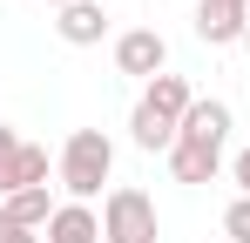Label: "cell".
Wrapping results in <instances>:
<instances>
[{"label":"cell","instance_id":"6","mask_svg":"<svg viewBox=\"0 0 250 243\" xmlns=\"http://www.w3.org/2000/svg\"><path fill=\"white\" fill-rule=\"evenodd\" d=\"M54 34L68 40V47H95V40L108 34V14H102V0H75V7H61V14H54Z\"/></svg>","mask_w":250,"mask_h":243},{"label":"cell","instance_id":"17","mask_svg":"<svg viewBox=\"0 0 250 243\" xmlns=\"http://www.w3.org/2000/svg\"><path fill=\"white\" fill-rule=\"evenodd\" d=\"M230 7H250V0H230Z\"/></svg>","mask_w":250,"mask_h":243},{"label":"cell","instance_id":"3","mask_svg":"<svg viewBox=\"0 0 250 243\" xmlns=\"http://www.w3.org/2000/svg\"><path fill=\"white\" fill-rule=\"evenodd\" d=\"M115 68L149 88L156 75H169V40L156 27H128V34H115Z\"/></svg>","mask_w":250,"mask_h":243},{"label":"cell","instance_id":"1","mask_svg":"<svg viewBox=\"0 0 250 243\" xmlns=\"http://www.w3.org/2000/svg\"><path fill=\"white\" fill-rule=\"evenodd\" d=\"M54 176H61L68 202H95L102 182L115 176V142H108L102 128H75V135L61 142V156H54Z\"/></svg>","mask_w":250,"mask_h":243},{"label":"cell","instance_id":"12","mask_svg":"<svg viewBox=\"0 0 250 243\" xmlns=\"http://www.w3.org/2000/svg\"><path fill=\"white\" fill-rule=\"evenodd\" d=\"M223 243H250V196H237L223 209Z\"/></svg>","mask_w":250,"mask_h":243},{"label":"cell","instance_id":"10","mask_svg":"<svg viewBox=\"0 0 250 243\" xmlns=\"http://www.w3.org/2000/svg\"><path fill=\"white\" fill-rule=\"evenodd\" d=\"M128 142H135V149H149V156H156V149H176V122L169 115H156V108H149V101H135V108H128Z\"/></svg>","mask_w":250,"mask_h":243},{"label":"cell","instance_id":"16","mask_svg":"<svg viewBox=\"0 0 250 243\" xmlns=\"http://www.w3.org/2000/svg\"><path fill=\"white\" fill-rule=\"evenodd\" d=\"M47 7H54V14H61V7H75V0H47Z\"/></svg>","mask_w":250,"mask_h":243},{"label":"cell","instance_id":"9","mask_svg":"<svg viewBox=\"0 0 250 243\" xmlns=\"http://www.w3.org/2000/svg\"><path fill=\"white\" fill-rule=\"evenodd\" d=\"M142 101H149L156 115H169V122H176V128H183V115L196 108V88H189V81H183V75H156V81H149V88H142Z\"/></svg>","mask_w":250,"mask_h":243},{"label":"cell","instance_id":"8","mask_svg":"<svg viewBox=\"0 0 250 243\" xmlns=\"http://www.w3.org/2000/svg\"><path fill=\"white\" fill-rule=\"evenodd\" d=\"M176 135H189V142H216V149H223V142H230V101H216V95L203 101V95H196V108L183 115Z\"/></svg>","mask_w":250,"mask_h":243},{"label":"cell","instance_id":"11","mask_svg":"<svg viewBox=\"0 0 250 243\" xmlns=\"http://www.w3.org/2000/svg\"><path fill=\"white\" fill-rule=\"evenodd\" d=\"M0 209H7V216H14L21 230H47V216H54L61 202L47 196V189H21V196H7V202H0Z\"/></svg>","mask_w":250,"mask_h":243},{"label":"cell","instance_id":"7","mask_svg":"<svg viewBox=\"0 0 250 243\" xmlns=\"http://www.w3.org/2000/svg\"><path fill=\"white\" fill-rule=\"evenodd\" d=\"M41 243H102V216H95L88 202H61V209L47 216Z\"/></svg>","mask_w":250,"mask_h":243},{"label":"cell","instance_id":"2","mask_svg":"<svg viewBox=\"0 0 250 243\" xmlns=\"http://www.w3.org/2000/svg\"><path fill=\"white\" fill-rule=\"evenodd\" d=\"M156 237H163L156 196L135 189V182H115L102 196V243H156Z\"/></svg>","mask_w":250,"mask_h":243},{"label":"cell","instance_id":"5","mask_svg":"<svg viewBox=\"0 0 250 243\" xmlns=\"http://www.w3.org/2000/svg\"><path fill=\"white\" fill-rule=\"evenodd\" d=\"M169 176H176V182H216V176H223V149H216V142H189V135H176V149H169Z\"/></svg>","mask_w":250,"mask_h":243},{"label":"cell","instance_id":"18","mask_svg":"<svg viewBox=\"0 0 250 243\" xmlns=\"http://www.w3.org/2000/svg\"><path fill=\"white\" fill-rule=\"evenodd\" d=\"M244 54H250V34H244Z\"/></svg>","mask_w":250,"mask_h":243},{"label":"cell","instance_id":"4","mask_svg":"<svg viewBox=\"0 0 250 243\" xmlns=\"http://www.w3.org/2000/svg\"><path fill=\"white\" fill-rule=\"evenodd\" d=\"M244 34H250V7L196 0V40H203V47H244Z\"/></svg>","mask_w":250,"mask_h":243},{"label":"cell","instance_id":"14","mask_svg":"<svg viewBox=\"0 0 250 243\" xmlns=\"http://www.w3.org/2000/svg\"><path fill=\"white\" fill-rule=\"evenodd\" d=\"M230 182H237V196H250V142L230 156Z\"/></svg>","mask_w":250,"mask_h":243},{"label":"cell","instance_id":"15","mask_svg":"<svg viewBox=\"0 0 250 243\" xmlns=\"http://www.w3.org/2000/svg\"><path fill=\"white\" fill-rule=\"evenodd\" d=\"M0 243H41V230H21V223L0 209Z\"/></svg>","mask_w":250,"mask_h":243},{"label":"cell","instance_id":"13","mask_svg":"<svg viewBox=\"0 0 250 243\" xmlns=\"http://www.w3.org/2000/svg\"><path fill=\"white\" fill-rule=\"evenodd\" d=\"M21 142H27V135L0 122V196H7V176H14V156H21Z\"/></svg>","mask_w":250,"mask_h":243}]
</instances>
